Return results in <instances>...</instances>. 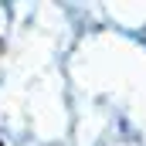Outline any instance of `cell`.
Here are the masks:
<instances>
[{"label": "cell", "instance_id": "obj_1", "mask_svg": "<svg viewBox=\"0 0 146 146\" xmlns=\"http://www.w3.org/2000/svg\"><path fill=\"white\" fill-rule=\"evenodd\" d=\"M0 51H3V41H0Z\"/></svg>", "mask_w": 146, "mask_h": 146}, {"label": "cell", "instance_id": "obj_2", "mask_svg": "<svg viewBox=\"0 0 146 146\" xmlns=\"http://www.w3.org/2000/svg\"><path fill=\"white\" fill-rule=\"evenodd\" d=\"M0 146H3V143H0Z\"/></svg>", "mask_w": 146, "mask_h": 146}]
</instances>
